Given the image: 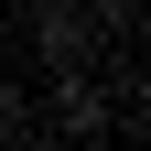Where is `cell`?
Listing matches in <instances>:
<instances>
[{
	"label": "cell",
	"mask_w": 151,
	"mask_h": 151,
	"mask_svg": "<svg viewBox=\"0 0 151 151\" xmlns=\"http://www.w3.org/2000/svg\"><path fill=\"white\" fill-rule=\"evenodd\" d=\"M32 43H43V65H54V76H76L86 54H97V32H86V11H76V0H54L43 22H32Z\"/></svg>",
	"instance_id": "1"
},
{
	"label": "cell",
	"mask_w": 151,
	"mask_h": 151,
	"mask_svg": "<svg viewBox=\"0 0 151 151\" xmlns=\"http://www.w3.org/2000/svg\"><path fill=\"white\" fill-rule=\"evenodd\" d=\"M0 22H11V0H0Z\"/></svg>",
	"instance_id": "2"
}]
</instances>
